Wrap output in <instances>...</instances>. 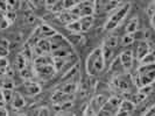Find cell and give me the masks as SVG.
I'll return each instance as SVG.
<instances>
[{"instance_id":"1","label":"cell","mask_w":155,"mask_h":116,"mask_svg":"<svg viewBox=\"0 0 155 116\" xmlns=\"http://www.w3.org/2000/svg\"><path fill=\"white\" fill-rule=\"evenodd\" d=\"M106 67V63L104 59V55L101 46L93 49L89 54L85 62V71L89 77H97Z\"/></svg>"},{"instance_id":"2","label":"cell","mask_w":155,"mask_h":116,"mask_svg":"<svg viewBox=\"0 0 155 116\" xmlns=\"http://www.w3.org/2000/svg\"><path fill=\"white\" fill-rule=\"evenodd\" d=\"M131 11V4L130 2H125V4H120L117 8H114L113 13L110 15L107 21L104 24V30L112 31L117 29L121 22L126 19L127 14Z\"/></svg>"},{"instance_id":"3","label":"cell","mask_w":155,"mask_h":116,"mask_svg":"<svg viewBox=\"0 0 155 116\" xmlns=\"http://www.w3.org/2000/svg\"><path fill=\"white\" fill-rule=\"evenodd\" d=\"M155 78V63L152 64H140L137 70V77L133 78L134 84L141 87L145 85H152Z\"/></svg>"},{"instance_id":"4","label":"cell","mask_w":155,"mask_h":116,"mask_svg":"<svg viewBox=\"0 0 155 116\" xmlns=\"http://www.w3.org/2000/svg\"><path fill=\"white\" fill-rule=\"evenodd\" d=\"M74 15L77 17L85 15H93L94 11H96V4L94 0H84V1H79L77 2L74 7L69 9Z\"/></svg>"},{"instance_id":"5","label":"cell","mask_w":155,"mask_h":116,"mask_svg":"<svg viewBox=\"0 0 155 116\" xmlns=\"http://www.w3.org/2000/svg\"><path fill=\"white\" fill-rule=\"evenodd\" d=\"M112 84L116 89H119L120 92H127L133 86V78L130 73L124 72L121 74H117L112 80Z\"/></svg>"},{"instance_id":"6","label":"cell","mask_w":155,"mask_h":116,"mask_svg":"<svg viewBox=\"0 0 155 116\" xmlns=\"http://www.w3.org/2000/svg\"><path fill=\"white\" fill-rule=\"evenodd\" d=\"M33 70H34V76H36L40 80H43V81L49 80L50 78L54 77V74L56 73L53 63L41 64V65H34L33 64Z\"/></svg>"},{"instance_id":"7","label":"cell","mask_w":155,"mask_h":116,"mask_svg":"<svg viewBox=\"0 0 155 116\" xmlns=\"http://www.w3.org/2000/svg\"><path fill=\"white\" fill-rule=\"evenodd\" d=\"M18 92H20L22 95L27 96H35L41 93L42 87L38 83H34L31 80H25L20 86H18Z\"/></svg>"},{"instance_id":"8","label":"cell","mask_w":155,"mask_h":116,"mask_svg":"<svg viewBox=\"0 0 155 116\" xmlns=\"http://www.w3.org/2000/svg\"><path fill=\"white\" fill-rule=\"evenodd\" d=\"M49 43H50V50L51 52L57 50V49H61V48H67V46H72V44L69 42V39L67 37H64L63 35L56 33L54 34L51 37H49Z\"/></svg>"},{"instance_id":"9","label":"cell","mask_w":155,"mask_h":116,"mask_svg":"<svg viewBox=\"0 0 155 116\" xmlns=\"http://www.w3.org/2000/svg\"><path fill=\"white\" fill-rule=\"evenodd\" d=\"M56 33L57 31L55 30L51 26H49L47 23H41V24H39L35 28V30H34L33 34L35 36H38L39 39H49V37H51Z\"/></svg>"},{"instance_id":"10","label":"cell","mask_w":155,"mask_h":116,"mask_svg":"<svg viewBox=\"0 0 155 116\" xmlns=\"http://www.w3.org/2000/svg\"><path fill=\"white\" fill-rule=\"evenodd\" d=\"M120 62L123 64V66L125 67V70L127 72H130L133 67V62H134V54H133L132 50L130 49H126L124 51H121L120 54L118 55Z\"/></svg>"},{"instance_id":"11","label":"cell","mask_w":155,"mask_h":116,"mask_svg":"<svg viewBox=\"0 0 155 116\" xmlns=\"http://www.w3.org/2000/svg\"><path fill=\"white\" fill-rule=\"evenodd\" d=\"M152 50H153L152 42H149L148 39H141V41H139L138 42V45H137V50H135V52H137V55H135L137 59L140 61L143 56H146Z\"/></svg>"},{"instance_id":"12","label":"cell","mask_w":155,"mask_h":116,"mask_svg":"<svg viewBox=\"0 0 155 116\" xmlns=\"http://www.w3.org/2000/svg\"><path fill=\"white\" fill-rule=\"evenodd\" d=\"M11 105H12V107L13 109H15V110H21V109L25 108V106H26V100H25V96H23L22 94L20 92H13L12 94V99H11Z\"/></svg>"},{"instance_id":"13","label":"cell","mask_w":155,"mask_h":116,"mask_svg":"<svg viewBox=\"0 0 155 116\" xmlns=\"http://www.w3.org/2000/svg\"><path fill=\"white\" fill-rule=\"evenodd\" d=\"M135 107H137V105L132 100H121L117 114L118 115H130L135 109Z\"/></svg>"},{"instance_id":"14","label":"cell","mask_w":155,"mask_h":116,"mask_svg":"<svg viewBox=\"0 0 155 116\" xmlns=\"http://www.w3.org/2000/svg\"><path fill=\"white\" fill-rule=\"evenodd\" d=\"M107 99H109V98L104 96L103 94H99V95H96L92 100L89 102V106L92 108V110L94 111L96 115H98V111H99L101 109V107L104 106V103L107 101Z\"/></svg>"},{"instance_id":"15","label":"cell","mask_w":155,"mask_h":116,"mask_svg":"<svg viewBox=\"0 0 155 116\" xmlns=\"http://www.w3.org/2000/svg\"><path fill=\"white\" fill-rule=\"evenodd\" d=\"M110 72L111 73H114V74H121V73H124V72H127L126 70H125V67L123 66V64H121V62H120V59H119V57L118 56H116L112 61H111V63H110Z\"/></svg>"},{"instance_id":"16","label":"cell","mask_w":155,"mask_h":116,"mask_svg":"<svg viewBox=\"0 0 155 116\" xmlns=\"http://www.w3.org/2000/svg\"><path fill=\"white\" fill-rule=\"evenodd\" d=\"M139 26H140L139 17L137 15L133 16L132 19H130L128 22L126 23L125 33H127V34H133V33H135L137 30H139Z\"/></svg>"},{"instance_id":"17","label":"cell","mask_w":155,"mask_h":116,"mask_svg":"<svg viewBox=\"0 0 155 116\" xmlns=\"http://www.w3.org/2000/svg\"><path fill=\"white\" fill-rule=\"evenodd\" d=\"M81 26H82V31H87L90 30V28L93 26L94 23V16L93 15H85L78 17Z\"/></svg>"},{"instance_id":"18","label":"cell","mask_w":155,"mask_h":116,"mask_svg":"<svg viewBox=\"0 0 155 116\" xmlns=\"http://www.w3.org/2000/svg\"><path fill=\"white\" fill-rule=\"evenodd\" d=\"M65 28H67V30H69L72 34H81V33H83L82 31V26H81V22H79L78 19H76V20H74V21H71L69 23H67L65 24Z\"/></svg>"},{"instance_id":"19","label":"cell","mask_w":155,"mask_h":116,"mask_svg":"<svg viewBox=\"0 0 155 116\" xmlns=\"http://www.w3.org/2000/svg\"><path fill=\"white\" fill-rule=\"evenodd\" d=\"M119 42H120V39H119L118 36H116V35H110L109 37L105 39L103 45L107 46V48H111V49L114 50V49L118 48V45H119Z\"/></svg>"},{"instance_id":"20","label":"cell","mask_w":155,"mask_h":116,"mask_svg":"<svg viewBox=\"0 0 155 116\" xmlns=\"http://www.w3.org/2000/svg\"><path fill=\"white\" fill-rule=\"evenodd\" d=\"M28 65V59L26 58V56L22 54V52H20V54L16 55L15 57V67L18 71H20V70H22L23 67H26Z\"/></svg>"},{"instance_id":"21","label":"cell","mask_w":155,"mask_h":116,"mask_svg":"<svg viewBox=\"0 0 155 116\" xmlns=\"http://www.w3.org/2000/svg\"><path fill=\"white\" fill-rule=\"evenodd\" d=\"M36 46L42 51V54H50L51 52L50 43H49V39H40L39 42L36 43Z\"/></svg>"},{"instance_id":"22","label":"cell","mask_w":155,"mask_h":116,"mask_svg":"<svg viewBox=\"0 0 155 116\" xmlns=\"http://www.w3.org/2000/svg\"><path fill=\"white\" fill-rule=\"evenodd\" d=\"M9 54V41L5 37H0V57H6Z\"/></svg>"},{"instance_id":"23","label":"cell","mask_w":155,"mask_h":116,"mask_svg":"<svg viewBox=\"0 0 155 116\" xmlns=\"http://www.w3.org/2000/svg\"><path fill=\"white\" fill-rule=\"evenodd\" d=\"M20 72V76L22 78L23 80H31L33 78L35 77L34 76V70H33V66H26V67H23L22 70H20L19 71Z\"/></svg>"},{"instance_id":"24","label":"cell","mask_w":155,"mask_h":116,"mask_svg":"<svg viewBox=\"0 0 155 116\" xmlns=\"http://www.w3.org/2000/svg\"><path fill=\"white\" fill-rule=\"evenodd\" d=\"M135 42V39H134V36H133V34H125L121 36V39H120V45L123 46H130L132 45L133 43Z\"/></svg>"},{"instance_id":"25","label":"cell","mask_w":155,"mask_h":116,"mask_svg":"<svg viewBox=\"0 0 155 116\" xmlns=\"http://www.w3.org/2000/svg\"><path fill=\"white\" fill-rule=\"evenodd\" d=\"M140 64H152V63H155V56H154V51H149L146 56H143L141 59L139 61Z\"/></svg>"},{"instance_id":"26","label":"cell","mask_w":155,"mask_h":116,"mask_svg":"<svg viewBox=\"0 0 155 116\" xmlns=\"http://www.w3.org/2000/svg\"><path fill=\"white\" fill-rule=\"evenodd\" d=\"M6 1H7V11H15L22 5V0H6Z\"/></svg>"},{"instance_id":"27","label":"cell","mask_w":155,"mask_h":116,"mask_svg":"<svg viewBox=\"0 0 155 116\" xmlns=\"http://www.w3.org/2000/svg\"><path fill=\"white\" fill-rule=\"evenodd\" d=\"M8 66H9V64H8L7 59L5 57H0V70L6 73V70L8 69Z\"/></svg>"},{"instance_id":"28","label":"cell","mask_w":155,"mask_h":116,"mask_svg":"<svg viewBox=\"0 0 155 116\" xmlns=\"http://www.w3.org/2000/svg\"><path fill=\"white\" fill-rule=\"evenodd\" d=\"M143 115H155V109H154V106L152 105L149 108H147L143 113H142Z\"/></svg>"},{"instance_id":"29","label":"cell","mask_w":155,"mask_h":116,"mask_svg":"<svg viewBox=\"0 0 155 116\" xmlns=\"http://www.w3.org/2000/svg\"><path fill=\"white\" fill-rule=\"evenodd\" d=\"M60 0H45V2H46V6L47 8H49V7H51L53 5H55L56 2H58Z\"/></svg>"},{"instance_id":"30","label":"cell","mask_w":155,"mask_h":116,"mask_svg":"<svg viewBox=\"0 0 155 116\" xmlns=\"http://www.w3.org/2000/svg\"><path fill=\"white\" fill-rule=\"evenodd\" d=\"M39 110H40V111H39V114H40V115H49V114H50V111H49V109L46 108V107H45V108H40Z\"/></svg>"},{"instance_id":"31","label":"cell","mask_w":155,"mask_h":116,"mask_svg":"<svg viewBox=\"0 0 155 116\" xmlns=\"http://www.w3.org/2000/svg\"><path fill=\"white\" fill-rule=\"evenodd\" d=\"M8 111L7 109H6V107H1L0 106V115H7Z\"/></svg>"},{"instance_id":"32","label":"cell","mask_w":155,"mask_h":116,"mask_svg":"<svg viewBox=\"0 0 155 116\" xmlns=\"http://www.w3.org/2000/svg\"><path fill=\"white\" fill-rule=\"evenodd\" d=\"M34 4H36V2H40V1H45V0H31Z\"/></svg>"}]
</instances>
